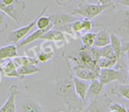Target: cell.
<instances>
[{
  "label": "cell",
  "instance_id": "cell-31",
  "mask_svg": "<svg viewBox=\"0 0 129 112\" xmlns=\"http://www.w3.org/2000/svg\"><path fill=\"white\" fill-rule=\"evenodd\" d=\"M73 0H55V2L57 3V5L60 6H67L72 3Z\"/></svg>",
  "mask_w": 129,
  "mask_h": 112
},
{
  "label": "cell",
  "instance_id": "cell-28",
  "mask_svg": "<svg viewBox=\"0 0 129 112\" xmlns=\"http://www.w3.org/2000/svg\"><path fill=\"white\" fill-rule=\"evenodd\" d=\"M8 28V22L6 20V13H0V33H4Z\"/></svg>",
  "mask_w": 129,
  "mask_h": 112
},
{
  "label": "cell",
  "instance_id": "cell-8",
  "mask_svg": "<svg viewBox=\"0 0 129 112\" xmlns=\"http://www.w3.org/2000/svg\"><path fill=\"white\" fill-rule=\"evenodd\" d=\"M17 68H18V65L13 61V59L11 58L6 59L0 64V71L2 72V75L9 77V78H17L22 80L24 78H22L20 75V73L17 71Z\"/></svg>",
  "mask_w": 129,
  "mask_h": 112
},
{
  "label": "cell",
  "instance_id": "cell-9",
  "mask_svg": "<svg viewBox=\"0 0 129 112\" xmlns=\"http://www.w3.org/2000/svg\"><path fill=\"white\" fill-rule=\"evenodd\" d=\"M20 94L19 88L16 85L13 84L9 87V96L6 102L0 108V112H15L16 111V105H15V100L18 94Z\"/></svg>",
  "mask_w": 129,
  "mask_h": 112
},
{
  "label": "cell",
  "instance_id": "cell-37",
  "mask_svg": "<svg viewBox=\"0 0 129 112\" xmlns=\"http://www.w3.org/2000/svg\"><path fill=\"white\" fill-rule=\"evenodd\" d=\"M127 112H129V109H127Z\"/></svg>",
  "mask_w": 129,
  "mask_h": 112
},
{
  "label": "cell",
  "instance_id": "cell-5",
  "mask_svg": "<svg viewBox=\"0 0 129 112\" xmlns=\"http://www.w3.org/2000/svg\"><path fill=\"white\" fill-rule=\"evenodd\" d=\"M26 8H27V6H26L25 1L23 0H17L14 3L10 5H5L0 1L1 12L6 13L17 24H20L23 20V17L25 16Z\"/></svg>",
  "mask_w": 129,
  "mask_h": 112
},
{
  "label": "cell",
  "instance_id": "cell-20",
  "mask_svg": "<svg viewBox=\"0 0 129 112\" xmlns=\"http://www.w3.org/2000/svg\"><path fill=\"white\" fill-rule=\"evenodd\" d=\"M110 44L113 48L117 57H120L122 55H125V54H122V41L114 33H111V43Z\"/></svg>",
  "mask_w": 129,
  "mask_h": 112
},
{
  "label": "cell",
  "instance_id": "cell-32",
  "mask_svg": "<svg viewBox=\"0 0 129 112\" xmlns=\"http://www.w3.org/2000/svg\"><path fill=\"white\" fill-rule=\"evenodd\" d=\"M118 5L129 7V0H118Z\"/></svg>",
  "mask_w": 129,
  "mask_h": 112
},
{
  "label": "cell",
  "instance_id": "cell-13",
  "mask_svg": "<svg viewBox=\"0 0 129 112\" xmlns=\"http://www.w3.org/2000/svg\"><path fill=\"white\" fill-rule=\"evenodd\" d=\"M74 80V89H75V93L78 95V97L81 100V101L83 102V104H86V96H87V92H88V87H89V83L88 82V80H84L79 79L78 77L74 76L73 78Z\"/></svg>",
  "mask_w": 129,
  "mask_h": 112
},
{
  "label": "cell",
  "instance_id": "cell-4",
  "mask_svg": "<svg viewBox=\"0 0 129 112\" xmlns=\"http://www.w3.org/2000/svg\"><path fill=\"white\" fill-rule=\"evenodd\" d=\"M115 5H102V4H89L86 2H81L79 6L74 8L71 14L74 16H81L82 18H86L88 20H93L97 16L105 12V10L110 7H115Z\"/></svg>",
  "mask_w": 129,
  "mask_h": 112
},
{
  "label": "cell",
  "instance_id": "cell-25",
  "mask_svg": "<svg viewBox=\"0 0 129 112\" xmlns=\"http://www.w3.org/2000/svg\"><path fill=\"white\" fill-rule=\"evenodd\" d=\"M54 56V52L53 51H44V50H40V51H37L35 55V57L38 59L39 62L42 63H46L48 62L49 60L53 57Z\"/></svg>",
  "mask_w": 129,
  "mask_h": 112
},
{
  "label": "cell",
  "instance_id": "cell-33",
  "mask_svg": "<svg viewBox=\"0 0 129 112\" xmlns=\"http://www.w3.org/2000/svg\"><path fill=\"white\" fill-rule=\"evenodd\" d=\"M126 66H127V73H128V79H129V50L126 51Z\"/></svg>",
  "mask_w": 129,
  "mask_h": 112
},
{
  "label": "cell",
  "instance_id": "cell-34",
  "mask_svg": "<svg viewBox=\"0 0 129 112\" xmlns=\"http://www.w3.org/2000/svg\"><path fill=\"white\" fill-rule=\"evenodd\" d=\"M98 1L99 4H102V5H110V4H112L111 3V0H97Z\"/></svg>",
  "mask_w": 129,
  "mask_h": 112
},
{
  "label": "cell",
  "instance_id": "cell-27",
  "mask_svg": "<svg viewBox=\"0 0 129 112\" xmlns=\"http://www.w3.org/2000/svg\"><path fill=\"white\" fill-rule=\"evenodd\" d=\"M108 108L111 112H127V108L125 105L115 101H110Z\"/></svg>",
  "mask_w": 129,
  "mask_h": 112
},
{
  "label": "cell",
  "instance_id": "cell-6",
  "mask_svg": "<svg viewBox=\"0 0 129 112\" xmlns=\"http://www.w3.org/2000/svg\"><path fill=\"white\" fill-rule=\"evenodd\" d=\"M48 8H49V6L47 5V6H45L43 8V10H42L41 13L38 14V16H36V18L34 20H32L29 24H27V26H24V27H20V28L16 29V30H13V31H12V32H10L9 34H7V40H6V42L15 44V43L20 42L22 39H24V38L27 35V34H28V33L34 28L35 26L36 25V21H37L38 18H39L41 15L44 14L45 12L48 10Z\"/></svg>",
  "mask_w": 129,
  "mask_h": 112
},
{
  "label": "cell",
  "instance_id": "cell-29",
  "mask_svg": "<svg viewBox=\"0 0 129 112\" xmlns=\"http://www.w3.org/2000/svg\"><path fill=\"white\" fill-rule=\"evenodd\" d=\"M72 26V29L74 30V32L75 33H81L83 31V27H82V21L81 20H76L74 22L71 23Z\"/></svg>",
  "mask_w": 129,
  "mask_h": 112
},
{
  "label": "cell",
  "instance_id": "cell-14",
  "mask_svg": "<svg viewBox=\"0 0 129 112\" xmlns=\"http://www.w3.org/2000/svg\"><path fill=\"white\" fill-rule=\"evenodd\" d=\"M52 27H53V24H52V22H51V24H50L48 27H46V28H43V29L38 28L36 31L33 32L31 34H29L28 36H27V37H25L24 39H22L21 41L20 42V43L18 44V47H17V48H21V47L25 46V45L30 44L31 43L36 41V40H40L41 36L43 35L44 33H46L48 30H50V28H52Z\"/></svg>",
  "mask_w": 129,
  "mask_h": 112
},
{
  "label": "cell",
  "instance_id": "cell-17",
  "mask_svg": "<svg viewBox=\"0 0 129 112\" xmlns=\"http://www.w3.org/2000/svg\"><path fill=\"white\" fill-rule=\"evenodd\" d=\"M111 94L118 98H125L129 101V85L128 84H117L111 88Z\"/></svg>",
  "mask_w": 129,
  "mask_h": 112
},
{
  "label": "cell",
  "instance_id": "cell-12",
  "mask_svg": "<svg viewBox=\"0 0 129 112\" xmlns=\"http://www.w3.org/2000/svg\"><path fill=\"white\" fill-rule=\"evenodd\" d=\"M51 20V22L53 24V27H59L61 26H64L66 24L72 23L74 20H78V18L76 16L73 14H66V13H54L48 15Z\"/></svg>",
  "mask_w": 129,
  "mask_h": 112
},
{
  "label": "cell",
  "instance_id": "cell-19",
  "mask_svg": "<svg viewBox=\"0 0 129 112\" xmlns=\"http://www.w3.org/2000/svg\"><path fill=\"white\" fill-rule=\"evenodd\" d=\"M17 71L20 73L22 78H25L27 75H31L41 71V69L36 66V64H27V65H21L17 68Z\"/></svg>",
  "mask_w": 129,
  "mask_h": 112
},
{
  "label": "cell",
  "instance_id": "cell-26",
  "mask_svg": "<svg viewBox=\"0 0 129 112\" xmlns=\"http://www.w3.org/2000/svg\"><path fill=\"white\" fill-rule=\"evenodd\" d=\"M51 24V20L49 16H44V15H41L38 18L37 21H36V27L39 29H43L48 27Z\"/></svg>",
  "mask_w": 129,
  "mask_h": 112
},
{
  "label": "cell",
  "instance_id": "cell-35",
  "mask_svg": "<svg viewBox=\"0 0 129 112\" xmlns=\"http://www.w3.org/2000/svg\"><path fill=\"white\" fill-rule=\"evenodd\" d=\"M1 80H2V72L0 71V84H1Z\"/></svg>",
  "mask_w": 129,
  "mask_h": 112
},
{
  "label": "cell",
  "instance_id": "cell-7",
  "mask_svg": "<svg viewBox=\"0 0 129 112\" xmlns=\"http://www.w3.org/2000/svg\"><path fill=\"white\" fill-rule=\"evenodd\" d=\"M40 40H45V41L52 42L57 45V48L64 47V44H67L68 42L67 41V38L64 35V33L57 28H50L46 33L43 34L40 38Z\"/></svg>",
  "mask_w": 129,
  "mask_h": 112
},
{
  "label": "cell",
  "instance_id": "cell-2",
  "mask_svg": "<svg viewBox=\"0 0 129 112\" xmlns=\"http://www.w3.org/2000/svg\"><path fill=\"white\" fill-rule=\"evenodd\" d=\"M101 27L106 28L110 33H114L118 36L129 40V9L116 11L109 23Z\"/></svg>",
  "mask_w": 129,
  "mask_h": 112
},
{
  "label": "cell",
  "instance_id": "cell-3",
  "mask_svg": "<svg viewBox=\"0 0 129 112\" xmlns=\"http://www.w3.org/2000/svg\"><path fill=\"white\" fill-rule=\"evenodd\" d=\"M116 68H101L98 75V80L104 86L108 85L114 81H118L121 83H125L128 80V73L125 69L124 65L120 64L119 62L117 63Z\"/></svg>",
  "mask_w": 129,
  "mask_h": 112
},
{
  "label": "cell",
  "instance_id": "cell-11",
  "mask_svg": "<svg viewBox=\"0 0 129 112\" xmlns=\"http://www.w3.org/2000/svg\"><path fill=\"white\" fill-rule=\"evenodd\" d=\"M72 66V65H71ZM72 71L74 76L84 80H92L94 79H98L99 72L95 70H92L86 66L74 65L72 66Z\"/></svg>",
  "mask_w": 129,
  "mask_h": 112
},
{
  "label": "cell",
  "instance_id": "cell-24",
  "mask_svg": "<svg viewBox=\"0 0 129 112\" xmlns=\"http://www.w3.org/2000/svg\"><path fill=\"white\" fill-rule=\"evenodd\" d=\"M119 59L116 58H106V57H99L98 61V65L100 68H111V67H115V65L117 64V63L118 62Z\"/></svg>",
  "mask_w": 129,
  "mask_h": 112
},
{
  "label": "cell",
  "instance_id": "cell-22",
  "mask_svg": "<svg viewBox=\"0 0 129 112\" xmlns=\"http://www.w3.org/2000/svg\"><path fill=\"white\" fill-rule=\"evenodd\" d=\"M100 52H101V57H106V58H116V59H119L120 57H117L116 53H115L114 50L111 47V44L105 45V46L100 48Z\"/></svg>",
  "mask_w": 129,
  "mask_h": 112
},
{
  "label": "cell",
  "instance_id": "cell-36",
  "mask_svg": "<svg viewBox=\"0 0 129 112\" xmlns=\"http://www.w3.org/2000/svg\"><path fill=\"white\" fill-rule=\"evenodd\" d=\"M86 1H88V0H81V2H86Z\"/></svg>",
  "mask_w": 129,
  "mask_h": 112
},
{
  "label": "cell",
  "instance_id": "cell-30",
  "mask_svg": "<svg viewBox=\"0 0 129 112\" xmlns=\"http://www.w3.org/2000/svg\"><path fill=\"white\" fill-rule=\"evenodd\" d=\"M81 21H82L83 31H85V32H88V31H90L92 28H93V23L91 22V20L83 18L82 20H81Z\"/></svg>",
  "mask_w": 129,
  "mask_h": 112
},
{
  "label": "cell",
  "instance_id": "cell-18",
  "mask_svg": "<svg viewBox=\"0 0 129 112\" xmlns=\"http://www.w3.org/2000/svg\"><path fill=\"white\" fill-rule=\"evenodd\" d=\"M13 61L16 63L18 67L21 65H27V64H36V65L39 63L36 57H30V56H21V57L16 56L15 57H13Z\"/></svg>",
  "mask_w": 129,
  "mask_h": 112
},
{
  "label": "cell",
  "instance_id": "cell-21",
  "mask_svg": "<svg viewBox=\"0 0 129 112\" xmlns=\"http://www.w3.org/2000/svg\"><path fill=\"white\" fill-rule=\"evenodd\" d=\"M95 34L93 32H86L84 34L81 36V43H82V47L81 49H88L90 47L94 46L95 43Z\"/></svg>",
  "mask_w": 129,
  "mask_h": 112
},
{
  "label": "cell",
  "instance_id": "cell-16",
  "mask_svg": "<svg viewBox=\"0 0 129 112\" xmlns=\"http://www.w3.org/2000/svg\"><path fill=\"white\" fill-rule=\"evenodd\" d=\"M16 56H18L17 46H15L13 43L6 46L0 45V64L6 59L13 58Z\"/></svg>",
  "mask_w": 129,
  "mask_h": 112
},
{
  "label": "cell",
  "instance_id": "cell-15",
  "mask_svg": "<svg viewBox=\"0 0 129 112\" xmlns=\"http://www.w3.org/2000/svg\"><path fill=\"white\" fill-rule=\"evenodd\" d=\"M111 43V33L106 28L100 29L97 33H95V47L102 48V47L108 45Z\"/></svg>",
  "mask_w": 129,
  "mask_h": 112
},
{
  "label": "cell",
  "instance_id": "cell-10",
  "mask_svg": "<svg viewBox=\"0 0 129 112\" xmlns=\"http://www.w3.org/2000/svg\"><path fill=\"white\" fill-rule=\"evenodd\" d=\"M103 90H104V85L99 81L98 79H94V80H90L89 87H88V92H87L86 101L88 100L89 104L95 102L102 94Z\"/></svg>",
  "mask_w": 129,
  "mask_h": 112
},
{
  "label": "cell",
  "instance_id": "cell-23",
  "mask_svg": "<svg viewBox=\"0 0 129 112\" xmlns=\"http://www.w3.org/2000/svg\"><path fill=\"white\" fill-rule=\"evenodd\" d=\"M22 111L25 112H43L44 111L43 108L36 101H27L22 106Z\"/></svg>",
  "mask_w": 129,
  "mask_h": 112
},
{
  "label": "cell",
  "instance_id": "cell-1",
  "mask_svg": "<svg viewBox=\"0 0 129 112\" xmlns=\"http://www.w3.org/2000/svg\"><path fill=\"white\" fill-rule=\"evenodd\" d=\"M53 73L52 91L63 100L67 111H83L85 105L75 93L72 66L68 57H64V54L54 59Z\"/></svg>",
  "mask_w": 129,
  "mask_h": 112
}]
</instances>
